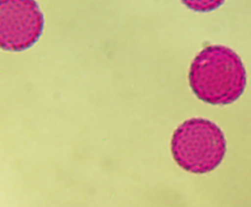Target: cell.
Listing matches in <instances>:
<instances>
[{
    "label": "cell",
    "mask_w": 251,
    "mask_h": 207,
    "mask_svg": "<svg viewBox=\"0 0 251 207\" xmlns=\"http://www.w3.org/2000/svg\"><path fill=\"white\" fill-rule=\"evenodd\" d=\"M189 85L202 102L214 106L229 105L238 100L245 90V68L231 49L207 47L192 61Z\"/></svg>",
    "instance_id": "6da1fadb"
},
{
    "label": "cell",
    "mask_w": 251,
    "mask_h": 207,
    "mask_svg": "<svg viewBox=\"0 0 251 207\" xmlns=\"http://www.w3.org/2000/svg\"><path fill=\"white\" fill-rule=\"evenodd\" d=\"M171 153L183 170L205 174L221 164L226 153V140L215 123L194 118L185 121L174 131Z\"/></svg>",
    "instance_id": "7a4b0ae2"
},
{
    "label": "cell",
    "mask_w": 251,
    "mask_h": 207,
    "mask_svg": "<svg viewBox=\"0 0 251 207\" xmlns=\"http://www.w3.org/2000/svg\"><path fill=\"white\" fill-rule=\"evenodd\" d=\"M45 17L35 0H0V50L30 49L43 34Z\"/></svg>",
    "instance_id": "3957f363"
},
{
    "label": "cell",
    "mask_w": 251,
    "mask_h": 207,
    "mask_svg": "<svg viewBox=\"0 0 251 207\" xmlns=\"http://www.w3.org/2000/svg\"><path fill=\"white\" fill-rule=\"evenodd\" d=\"M189 9L197 12H210L220 7L225 0H181Z\"/></svg>",
    "instance_id": "277c9868"
}]
</instances>
